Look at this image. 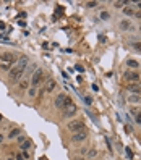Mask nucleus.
Here are the masks:
<instances>
[{"instance_id": "11", "label": "nucleus", "mask_w": 141, "mask_h": 160, "mask_svg": "<svg viewBox=\"0 0 141 160\" xmlns=\"http://www.w3.org/2000/svg\"><path fill=\"white\" fill-rule=\"evenodd\" d=\"M29 87H31L29 78H26V79H21L20 83H18V89H20V91H28Z\"/></svg>"}, {"instance_id": "17", "label": "nucleus", "mask_w": 141, "mask_h": 160, "mask_svg": "<svg viewBox=\"0 0 141 160\" xmlns=\"http://www.w3.org/2000/svg\"><path fill=\"white\" fill-rule=\"evenodd\" d=\"M126 66H128V68H140V63H138L136 60L128 58V60H126Z\"/></svg>"}, {"instance_id": "13", "label": "nucleus", "mask_w": 141, "mask_h": 160, "mask_svg": "<svg viewBox=\"0 0 141 160\" xmlns=\"http://www.w3.org/2000/svg\"><path fill=\"white\" fill-rule=\"evenodd\" d=\"M29 149H33V142H31V141L26 139L25 142H21L20 144V152H28Z\"/></svg>"}, {"instance_id": "18", "label": "nucleus", "mask_w": 141, "mask_h": 160, "mask_svg": "<svg viewBox=\"0 0 141 160\" xmlns=\"http://www.w3.org/2000/svg\"><path fill=\"white\" fill-rule=\"evenodd\" d=\"M131 2H128V0H122V2H114V7L115 8H123V5H130Z\"/></svg>"}, {"instance_id": "31", "label": "nucleus", "mask_w": 141, "mask_h": 160, "mask_svg": "<svg viewBox=\"0 0 141 160\" xmlns=\"http://www.w3.org/2000/svg\"><path fill=\"white\" fill-rule=\"evenodd\" d=\"M106 142H107V149H109V150H112V144H110V139H109L107 136H106Z\"/></svg>"}, {"instance_id": "3", "label": "nucleus", "mask_w": 141, "mask_h": 160, "mask_svg": "<svg viewBox=\"0 0 141 160\" xmlns=\"http://www.w3.org/2000/svg\"><path fill=\"white\" fill-rule=\"evenodd\" d=\"M70 104H73V100H71L70 95H67V94H59L55 97V100H54V105L59 110H63L67 105H70Z\"/></svg>"}, {"instance_id": "19", "label": "nucleus", "mask_w": 141, "mask_h": 160, "mask_svg": "<svg viewBox=\"0 0 141 160\" xmlns=\"http://www.w3.org/2000/svg\"><path fill=\"white\" fill-rule=\"evenodd\" d=\"M99 18H101V20H104V21H109L110 20V13H109V11H101V15H99Z\"/></svg>"}, {"instance_id": "4", "label": "nucleus", "mask_w": 141, "mask_h": 160, "mask_svg": "<svg viewBox=\"0 0 141 160\" xmlns=\"http://www.w3.org/2000/svg\"><path fill=\"white\" fill-rule=\"evenodd\" d=\"M44 83V71L37 68L34 71V75L31 76V87H36V89H39V86H42Z\"/></svg>"}, {"instance_id": "12", "label": "nucleus", "mask_w": 141, "mask_h": 160, "mask_svg": "<svg viewBox=\"0 0 141 160\" xmlns=\"http://www.w3.org/2000/svg\"><path fill=\"white\" fill-rule=\"evenodd\" d=\"M20 134H21V130H20V128H13V130H10V133H8V136H7V139L13 141V139H16Z\"/></svg>"}, {"instance_id": "2", "label": "nucleus", "mask_w": 141, "mask_h": 160, "mask_svg": "<svg viewBox=\"0 0 141 160\" xmlns=\"http://www.w3.org/2000/svg\"><path fill=\"white\" fill-rule=\"evenodd\" d=\"M26 70L25 68H21V66H13L10 71H8V81H10L11 84H18L21 79H23V76H25Z\"/></svg>"}, {"instance_id": "29", "label": "nucleus", "mask_w": 141, "mask_h": 160, "mask_svg": "<svg viewBox=\"0 0 141 160\" xmlns=\"http://www.w3.org/2000/svg\"><path fill=\"white\" fill-rule=\"evenodd\" d=\"M75 70L78 71V73H84V68H83V65H75Z\"/></svg>"}, {"instance_id": "6", "label": "nucleus", "mask_w": 141, "mask_h": 160, "mask_svg": "<svg viewBox=\"0 0 141 160\" xmlns=\"http://www.w3.org/2000/svg\"><path fill=\"white\" fill-rule=\"evenodd\" d=\"M76 113H78V107H76L75 104L67 105L65 108L62 110V116H63V118H71V116H75Z\"/></svg>"}, {"instance_id": "38", "label": "nucleus", "mask_w": 141, "mask_h": 160, "mask_svg": "<svg viewBox=\"0 0 141 160\" xmlns=\"http://www.w3.org/2000/svg\"><path fill=\"white\" fill-rule=\"evenodd\" d=\"M138 29H140V34H141V24H140V28H138Z\"/></svg>"}, {"instance_id": "7", "label": "nucleus", "mask_w": 141, "mask_h": 160, "mask_svg": "<svg viewBox=\"0 0 141 160\" xmlns=\"http://www.w3.org/2000/svg\"><path fill=\"white\" fill-rule=\"evenodd\" d=\"M88 139V131L83 130V131H78V133H75V134L71 136V141L75 142V144H78V142H83V141Z\"/></svg>"}, {"instance_id": "32", "label": "nucleus", "mask_w": 141, "mask_h": 160, "mask_svg": "<svg viewBox=\"0 0 141 160\" xmlns=\"http://www.w3.org/2000/svg\"><path fill=\"white\" fill-rule=\"evenodd\" d=\"M80 154L81 155H86V154H88V147H83V149L80 150Z\"/></svg>"}, {"instance_id": "37", "label": "nucleus", "mask_w": 141, "mask_h": 160, "mask_svg": "<svg viewBox=\"0 0 141 160\" xmlns=\"http://www.w3.org/2000/svg\"><path fill=\"white\" fill-rule=\"evenodd\" d=\"M7 160H15V157H10V159H7Z\"/></svg>"}, {"instance_id": "21", "label": "nucleus", "mask_w": 141, "mask_h": 160, "mask_svg": "<svg viewBox=\"0 0 141 160\" xmlns=\"http://www.w3.org/2000/svg\"><path fill=\"white\" fill-rule=\"evenodd\" d=\"M131 49H133V50H136V52H140V54H141V42H131Z\"/></svg>"}, {"instance_id": "14", "label": "nucleus", "mask_w": 141, "mask_h": 160, "mask_svg": "<svg viewBox=\"0 0 141 160\" xmlns=\"http://www.w3.org/2000/svg\"><path fill=\"white\" fill-rule=\"evenodd\" d=\"M118 28H120L122 31H125V32H126V31L131 29V23L128 20H122L120 23H118Z\"/></svg>"}, {"instance_id": "28", "label": "nucleus", "mask_w": 141, "mask_h": 160, "mask_svg": "<svg viewBox=\"0 0 141 160\" xmlns=\"http://www.w3.org/2000/svg\"><path fill=\"white\" fill-rule=\"evenodd\" d=\"M135 123H138V125L141 126V112H140V113H136V116H135Z\"/></svg>"}, {"instance_id": "33", "label": "nucleus", "mask_w": 141, "mask_h": 160, "mask_svg": "<svg viewBox=\"0 0 141 160\" xmlns=\"http://www.w3.org/2000/svg\"><path fill=\"white\" fill-rule=\"evenodd\" d=\"M21 154L25 155V159H29V157H31V154H29V152H21Z\"/></svg>"}, {"instance_id": "24", "label": "nucleus", "mask_w": 141, "mask_h": 160, "mask_svg": "<svg viewBox=\"0 0 141 160\" xmlns=\"http://www.w3.org/2000/svg\"><path fill=\"white\" fill-rule=\"evenodd\" d=\"M83 100H84L86 105H91V104H92V97H91V95H84V97H83Z\"/></svg>"}, {"instance_id": "10", "label": "nucleus", "mask_w": 141, "mask_h": 160, "mask_svg": "<svg viewBox=\"0 0 141 160\" xmlns=\"http://www.w3.org/2000/svg\"><path fill=\"white\" fill-rule=\"evenodd\" d=\"M126 89L130 91L131 94H140L141 95V83H133V84H128Z\"/></svg>"}, {"instance_id": "26", "label": "nucleus", "mask_w": 141, "mask_h": 160, "mask_svg": "<svg viewBox=\"0 0 141 160\" xmlns=\"http://www.w3.org/2000/svg\"><path fill=\"white\" fill-rule=\"evenodd\" d=\"M125 154H126V157H128V159H133V152H131L130 147H125Z\"/></svg>"}, {"instance_id": "9", "label": "nucleus", "mask_w": 141, "mask_h": 160, "mask_svg": "<svg viewBox=\"0 0 141 160\" xmlns=\"http://www.w3.org/2000/svg\"><path fill=\"white\" fill-rule=\"evenodd\" d=\"M57 87V83H55V79H47L45 81V84H44V87H42V91L44 92H47V94H52V91Z\"/></svg>"}, {"instance_id": "30", "label": "nucleus", "mask_w": 141, "mask_h": 160, "mask_svg": "<svg viewBox=\"0 0 141 160\" xmlns=\"http://www.w3.org/2000/svg\"><path fill=\"white\" fill-rule=\"evenodd\" d=\"M16 141H18V142L21 144V142H25V141H26V136H25V134H20L18 138H16Z\"/></svg>"}, {"instance_id": "20", "label": "nucleus", "mask_w": 141, "mask_h": 160, "mask_svg": "<svg viewBox=\"0 0 141 160\" xmlns=\"http://www.w3.org/2000/svg\"><path fill=\"white\" fill-rule=\"evenodd\" d=\"M28 95H29L31 99L37 97V89H36V87H29V89H28Z\"/></svg>"}, {"instance_id": "27", "label": "nucleus", "mask_w": 141, "mask_h": 160, "mask_svg": "<svg viewBox=\"0 0 141 160\" xmlns=\"http://www.w3.org/2000/svg\"><path fill=\"white\" fill-rule=\"evenodd\" d=\"M86 7H88V8H96V7H97V2H88V3H86Z\"/></svg>"}, {"instance_id": "34", "label": "nucleus", "mask_w": 141, "mask_h": 160, "mask_svg": "<svg viewBox=\"0 0 141 160\" xmlns=\"http://www.w3.org/2000/svg\"><path fill=\"white\" fill-rule=\"evenodd\" d=\"M3 141H5V136H3V134H0V144H2Z\"/></svg>"}, {"instance_id": "22", "label": "nucleus", "mask_w": 141, "mask_h": 160, "mask_svg": "<svg viewBox=\"0 0 141 160\" xmlns=\"http://www.w3.org/2000/svg\"><path fill=\"white\" fill-rule=\"evenodd\" d=\"M123 15H125V16H133V15H135V11H133L131 7H130V8H123Z\"/></svg>"}, {"instance_id": "23", "label": "nucleus", "mask_w": 141, "mask_h": 160, "mask_svg": "<svg viewBox=\"0 0 141 160\" xmlns=\"http://www.w3.org/2000/svg\"><path fill=\"white\" fill-rule=\"evenodd\" d=\"M86 155H88V159H94V157L97 155V150L96 149H91V150H88V154H86Z\"/></svg>"}, {"instance_id": "1", "label": "nucleus", "mask_w": 141, "mask_h": 160, "mask_svg": "<svg viewBox=\"0 0 141 160\" xmlns=\"http://www.w3.org/2000/svg\"><path fill=\"white\" fill-rule=\"evenodd\" d=\"M16 61H18V57L13 52H3V54H0V68L3 71H10L16 65Z\"/></svg>"}, {"instance_id": "15", "label": "nucleus", "mask_w": 141, "mask_h": 160, "mask_svg": "<svg viewBox=\"0 0 141 160\" xmlns=\"http://www.w3.org/2000/svg\"><path fill=\"white\" fill-rule=\"evenodd\" d=\"M36 70H37V65H36V63H29V65H28V68H26V78L33 76Z\"/></svg>"}, {"instance_id": "35", "label": "nucleus", "mask_w": 141, "mask_h": 160, "mask_svg": "<svg viewBox=\"0 0 141 160\" xmlns=\"http://www.w3.org/2000/svg\"><path fill=\"white\" fill-rule=\"evenodd\" d=\"M135 5H136V8H140V10H141V2H136Z\"/></svg>"}, {"instance_id": "8", "label": "nucleus", "mask_w": 141, "mask_h": 160, "mask_svg": "<svg viewBox=\"0 0 141 160\" xmlns=\"http://www.w3.org/2000/svg\"><path fill=\"white\" fill-rule=\"evenodd\" d=\"M123 78L130 83H140V73L138 71H126Z\"/></svg>"}, {"instance_id": "16", "label": "nucleus", "mask_w": 141, "mask_h": 160, "mask_svg": "<svg viewBox=\"0 0 141 160\" xmlns=\"http://www.w3.org/2000/svg\"><path fill=\"white\" fill-rule=\"evenodd\" d=\"M128 102H130V104H140L141 102V95L140 94H130Z\"/></svg>"}, {"instance_id": "5", "label": "nucleus", "mask_w": 141, "mask_h": 160, "mask_svg": "<svg viewBox=\"0 0 141 160\" xmlns=\"http://www.w3.org/2000/svg\"><path fill=\"white\" fill-rule=\"evenodd\" d=\"M67 130L71 131L73 134H75V133H78V131H83V130H84V121L80 120V118H78V120H71L70 123L67 125Z\"/></svg>"}, {"instance_id": "25", "label": "nucleus", "mask_w": 141, "mask_h": 160, "mask_svg": "<svg viewBox=\"0 0 141 160\" xmlns=\"http://www.w3.org/2000/svg\"><path fill=\"white\" fill-rule=\"evenodd\" d=\"M13 157H15V160H26V159H25V155L21 154V152H16Z\"/></svg>"}, {"instance_id": "36", "label": "nucleus", "mask_w": 141, "mask_h": 160, "mask_svg": "<svg viewBox=\"0 0 141 160\" xmlns=\"http://www.w3.org/2000/svg\"><path fill=\"white\" fill-rule=\"evenodd\" d=\"M0 29H5V23H2V21H0Z\"/></svg>"}, {"instance_id": "39", "label": "nucleus", "mask_w": 141, "mask_h": 160, "mask_svg": "<svg viewBox=\"0 0 141 160\" xmlns=\"http://www.w3.org/2000/svg\"><path fill=\"white\" fill-rule=\"evenodd\" d=\"M2 120H3V116H2V115H0V121H2Z\"/></svg>"}]
</instances>
